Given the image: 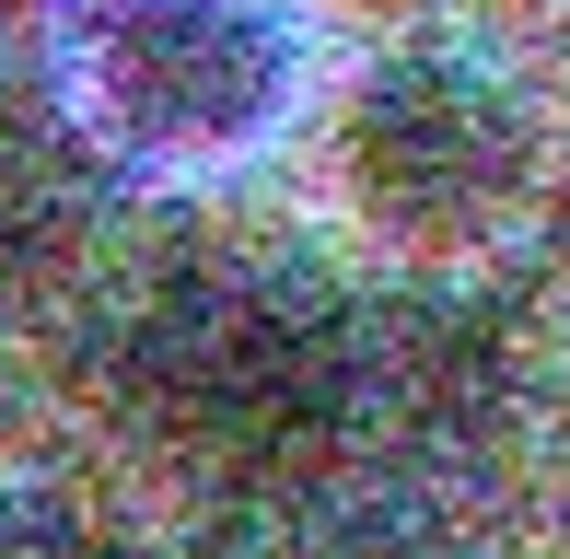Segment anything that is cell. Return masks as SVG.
<instances>
[{
  "mask_svg": "<svg viewBox=\"0 0 570 559\" xmlns=\"http://www.w3.org/2000/svg\"><path fill=\"white\" fill-rule=\"evenodd\" d=\"M128 409L245 501H303L384 420V339L303 268H187L128 315Z\"/></svg>",
  "mask_w": 570,
  "mask_h": 559,
  "instance_id": "cell-1",
  "label": "cell"
},
{
  "mask_svg": "<svg viewBox=\"0 0 570 559\" xmlns=\"http://www.w3.org/2000/svg\"><path fill=\"white\" fill-rule=\"evenodd\" d=\"M350 222L407 268H465L535 210L548 187V129H535L524 82L465 47H396L350 82L338 129H326Z\"/></svg>",
  "mask_w": 570,
  "mask_h": 559,
  "instance_id": "cell-2",
  "label": "cell"
},
{
  "mask_svg": "<svg viewBox=\"0 0 570 559\" xmlns=\"http://www.w3.org/2000/svg\"><path fill=\"white\" fill-rule=\"evenodd\" d=\"M70 82L94 140L140 164H233L292 117L303 23L292 0H82Z\"/></svg>",
  "mask_w": 570,
  "mask_h": 559,
  "instance_id": "cell-3",
  "label": "cell"
},
{
  "mask_svg": "<svg viewBox=\"0 0 570 559\" xmlns=\"http://www.w3.org/2000/svg\"><path fill=\"white\" fill-rule=\"evenodd\" d=\"M94 245V187L70 151L47 140H0V303H36L82 268Z\"/></svg>",
  "mask_w": 570,
  "mask_h": 559,
  "instance_id": "cell-4",
  "label": "cell"
},
{
  "mask_svg": "<svg viewBox=\"0 0 570 559\" xmlns=\"http://www.w3.org/2000/svg\"><path fill=\"white\" fill-rule=\"evenodd\" d=\"M268 559H465L443 524H420V513H361V501H279V537Z\"/></svg>",
  "mask_w": 570,
  "mask_h": 559,
  "instance_id": "cell-5",
  "label": "cell"
},
{
  "mask_svg": "<svg viewBox=\"0 0 570 559\" xmlns=\"http://www.w3.org/2000/svg\"><path fill=\"white\" fill-rule=\"evenodd\" d=\"M12 559H140V537L94 513H12Z\"/></svg>",
  "mask_w": 570,
  "mask_h": 559,
  "instance_id": "cell-6",
  "label": "cell"
},
{
  "mask_svg": "<svg viewBox=\"0 0 570 559\" xmlns=\"http://www.w3.org/2000/svg\"><path fill=\"white\" fill-rule=\"evenodd\" d=\"M559 420H570V339H559Z\"/></svg>",
  "mask_w": 570,
  "mask_h": 559,
  "instance_id": "cell-7",
  "label": "cell"
},
{
  "mask_svg": "<svg viewBox=\"0 0 570 559\" xmlns=\"http://www.w3.org/2000/svg\"><path fill=\"white\" fill-rule=\"evenodd\" d=\"M0 559H12V513H0Z\"/></svg>",
  "mask_w": 570,
  "mask_h": 559,
  "instance_id": "cell-8",
  "label": "cell"
}]
</instances>
